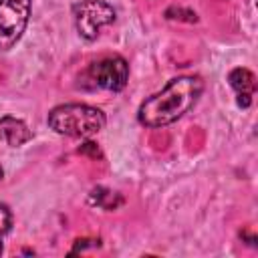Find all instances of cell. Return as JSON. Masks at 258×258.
Masks as SVG:
<instances>
[{"label":"cell","mask_w":258,"mask_h":258,"mask_svg":"<svg viewBox=\"0 0 258 258\" xmlns=\"http://www.w3.org/2000/svg\"><path fill=\"white\" fill-rule=\"evenodd\" d=\"M202 91L204 83L200 77H175L163 87V91L141 103L137 117L147 127L169 125L183 117L198 103Z\"/></svg>","instance_id":"cell-1"},{"label":"cell","mask_w":258,"mask_h":258,"mask_svg":"<svg viewBox=\"0 0 258 258\" xmlns=\"http://www.w3.org/2000/svg\"><path fill=\"white\" fill-rule=\"evenodd\" d=\"M48 125L60 135L93 137L105 127V115L97 107L83 103L58 105L48 113Z\"/></svg>","instance_id":"cell-2"},{"label":"cell","mask_w":258,"mask_h":258,"mask_svg":"<svg viewBox=\"0 0 258 258\" xmlns=\"http://www.w3.org/2000/svg\"><path fill=\"white\" fill-rule=\"evenodd\" d=\"M73 16L77 32L87 40H95L99 30L115 20V10L103 0H83L73 6Z\"/></svg>","instance_id":"cell-3"},{"label":"cell","mask_w":258,"mask_h":258,"mask_svg":"<svg viewBox=\"0 0 258 258\" xmlns=\"http://www.w3.org/2000/svg\"><path fill=\"white\" fill-rule=\"evenodd\" d=\"M30 16V0H0V50H10L22 36Z\"/></svg>","instance_id":"cell-4"},{"label":"cell","mask_w":258,"mask_h":258,"mask_svg":"<svg viewBox=\"0 0 258 258\" xmlns=\"http://www.w3.org/2000/svg\"><path fill=\"white\" fill-rule=\"evenodd\" d=\"M85 77L91 81V87L107 89V91H121L127 85L129 67L123 56L113 54V56H105V58L93 62L87 69Z\"/></svg>","instance_id":"cell-5"},{"label":"cell","mask_w":258,"mask_h":258,"mask_svg":"<svg viewBox=\"0 0 258 258\" xmlns=\"http://www.w3.org/2000/svg\"><path fill=\"white\" fill-rule=\"evenodd\" d=\"M228 83H230V87H232V89L236 91V95H238V105H240L242 109L250 107L252 95H254V89H256V77H254V73L248 71V69L238 67V69L230 71Z\"/></svg>","instance_id":"cell-6"},{"label":"cell","mask_w":258,"mask_h":258,"mask_svg":"<svg viewBox=\"0 0 258 258\" xmlns=\"http://www.w3.org/2000/svg\"><path fill=\"white\" fill-rule=\"evenodd\" d=\"M0 137H2L8 145L18 147V145H22V143L30 141L32 133H30V129L26 127V123H24V121H20V119H16V117L6 115V117H2V119H0Z\"/></svg>","instance_id":"cell-7"},{"label":"cell","mask_w":258,"mask_h":258,"mask_svg":"<svg viewBox=\"0 0 258 258\" xmlns=\"http://www.w3.org/2000/svg\"><path fill=\"white\" fill-rule=\"evenodd\" d=\"M91 204H97L105 210H115L123 204V198L111 189H105V187H95L91 191Z\"/></svg>","instance_id":"cell-8"},{"label":"cell","mask_w":258,"mask_h":258,"mask_svg":"<svg viewBox=\"0 0 258 258\" xmlns=\"http://www.w3.org/2000/svg\"><path fill=\"white\" fill-rule=\"evenodd\" d=\"M165 18L167 20H181V22H198V14L189 8H181V6H169L165 10Z\"/></svg>","instance_id":"cell-9"},{"label":"cell","mask_w":258,"mask_h":258,"mask_svg":"<svg viewBox=\"0 0 258 258\" xmlns=\"http://www.w3.org/2000/svg\"><path fill=\"white\" fill-rule=\"evenodd\" d=\"M10 226H12V214H10L8 206L0 204V236L6 234L10 230Z\"/></svg>","instance_id":"cell-10"},{"label":"cell","mask_w":258,"mask_h":258,"mask_svg":"<svg viewBox=\"0 0 258 258\" xmlns=\"http://www.w3.org/2000/svg\"><path fill=\"white\" fill-rule=\"evenodd\" d=\"M79 153H83V155H89V157H101V151H99V147H97V143H93V141H85L81 147H79Z\"/></svg>","instance_id":"cell-11"},{"label":"cell","mask_w":258,"mask_h":258,"mask_svg":"<svg viewBox=\"0 0 258 258\" xmlns=\"http://www.w3.org/2000/svg\"><path fill=\"white\" fill-rule=\"evenodd\" d=\"M2 175H4V171H2V167H0V179H2Z\"/></svg>","instance_id":"cell-12"},{"label":"cell","mask_w":258,"mask_h":258,"mask_svg":"<svg viewBox=\"0 0 258 258\" xmlns=\"http://www.w3.org/2000/svg\"><path fill=\"white\" fill-rule=\"evenodd\" d=\"M0 254H2V242H0Z\"/></svg>","instance_id":"cell-13"}]
</instances>
